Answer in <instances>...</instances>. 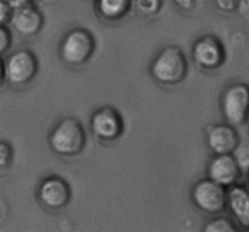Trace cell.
I'll list each match as a JSON object with an SVG mask.
<instances>
[{
	"label": "cell",
	"instance_id": "cell-1",
	"mask_svg": "<svg viewBox=\"0 0 249 232\" xmlns=\"http://www.w3.org/2000/svg\"><path fill=\"white\" fill-rule=\"evenodd\" d=\"M150 73L162 85H177L184 82L189 73V62L184 51L175 45L163 48L152 60Z\"/></svg>",
	"mask_w": 249,
	"mask_h": 232
},
{
	"label": "cell",
	"instance_id": "cell-2",
	"mask_svg": "<svg viewBox=\"0 0 249 232\" xmlns=\"http://www.w3.org/2000/svg\"><path fill=\"white\" fill-rule=\"evenodd\" d=\"M48 141L56 155L73 157L84 150L87 134L79 119L75 117H66L51 130Z\"/></svg>",
	"mask_w": 249,
	"mask_h": 232
},
{
	"label": "cell",
	"instance_id": "cell-3",
	"mask_svg": "<svg viewBox=\"0 0 249 232\" xmlns=\"http://www.w3.org/2000/svg\"><path fill=\"white\" fill-rule=\"evenodd\" d=\"M96 41L91 32L77 27L63 36L60 45L61 60L68 66H82L94 55Z\"/></svg>",
	"mask_w": 249,
	"mask_h": 232
},
{
	"label": "cell",
	"instance_id": "cell-4",
	"mask_svg": "<svg viewBox=\"0 0 249 232\" xmlns=\"http://www.w3.org/2000/svg\"><path fill=\"white\" fill-rule=\"evenodd\" d=\"M38 70V58L33 51L28 49H19L2 61V78L15 87H22L31 83Z\"/></svg>",
	"mask_w": 249,
	"mask_h": 232
},
{
	"label": "cell",
	"instance_id": "cell-5",
	"mask_svg": "<svg viewBox=\"0 0 249 232\" xmlns=\"http://www.w3.org/2000/svg\"><path fill=\"white\" fill-rule=\"evenodd\" d=\"M191 199L201 212L211 215H218L228 207L229 191H226L225 186L218 184L211 178H206L194 185Z\"/></svg>",
	"mask_w": 249,
	"mask_h": 232
},
{
	"label": "cell",
	"instance_id": "cell-6",
	"mask_svg": "<svg viewBox=\"0 0 249 232\" xmlns=\"http://www.w3.org/2000/svg\"><path fill=\"white\" fill-rule=\"evenodd\" d=\"M220 107L229 124L243 125L249 118V85L242 82L229 85L221 94Z\"/></svg>",
	"mask_w": 249,
	"mask_h": 232
},
{
	"label": "cell",
	"instance_id": "cell-7",
	"mask_svg": "<svg viewBox=\"0 0 249 232\" xmlns=\"http://www.w3.org/2000/svg\"><path fill=\"white\" fill-rule=\"evenodd\" d=\"M90 130L97 140L111 143L121 138L123 134V117L114 107H100L90 118Z\"/></svg>",
	"mask_w": 249,
	"mask_h": 232
},
{
	"label": "cell",
	"instance_id": "cell-8",
	"mask_svg": "<svg viewBox=\"0 0 249 232\" xmlns=\"http://www.w3.org/2000/svg\"><path fill=\"white\" fill-rule=\"evenodd\" d=\"M192 58L204 71H215L225 63L226 50L223 41L215 36L207 34L192 45Z\"/></svg>",
	"mask_w": 249,
	"mask_h": 232
},
{
	"label": "cell",
	"instance_id": "cell-9",
	"mask_svg": "<svg viewBox=\"0 0 249 232\" xmlns=\"http://www.w3.org/2000/svg\"><path fill=\"white\" fill-rule=\"evenodd\" d=\"M72 198L70 184L63 178L50 175L39 184L38 199L45 208L60 211L68 206Z\"/></svg>",
	"mask_w": 249,
	"mask_h": 232
},
{
	"label": "cell",
	"instance_id": "cell-10",
	"mask_svg": "<svg viewBox=\"0 0 249 232\" xmlns=\"http://www.w3.org/2000/svg\"><path fill=\"white\" fill-rule=\"evenodd\" d=\"M242 174V170H241L233 153L214 155L207 168L208 178L223 186L229 187V189L237 184L238 179Z\"/></svg>",
	"mask_w": 249,
	"mask_h": 232
},
{
	"label": "cell",
	"instance_id": "cell-11",
	"mask_svg": "<svg viewBox=\"0 0 249 232\" xmlns=\"http://www.w3.org/2000/svg\"><path fill=\"white\" fill-rule=\"evenodd\" d=\"M10 24L21 36H33L43 28L44 16L33 2L28 1L15 7Z\"/></svg>",
	"mask_w": 249,
	"mask_h": 232
},
{
	"label": "cell",
	"instance_id": "cell-12",
	"mask_svg": "<svg viewBox=\"0 0 249 232\" xmlns=\"http://www.w3.org/2000/svg\"><path fill=\"white\" fill-rule=\"evenodd\" d=\"M240 135L236 126L226 123L214 124L207 133V145L213 155L233 153L240 145Z\"/></svg>",
	"mask_w": 249,
	"mask_h": 232
},
{
	"label": "cell",
	"instance_id": "cell-13",
	"mask_svg": "<svg viewBox=\"0 0 249 232\" xmlns=\"http://www.w3.org/2000/svg\"><path fill=\"white\" fill-rule=\"evenodd\" d=\"M228 206L238 223L249 229V191L247 187L233 185L229 190Z\"/></svg>",
	"mask_w": 249,
	"mask_h": 232
},
{
	"label": "cell",
	"instance_id": "cell-14",
	"mask_svg": "<svg viewBox=\"0 0 249 232\" xmlns=\"http://www.w3.org/2000/svg\"><path fill=\"white\" fill-rule=\"evenodd\" d=\"M134 0H95V10L106 21H119L129 14Z\"/></svg>",
	"mask_w": 249,
	"mask_h": 232
},
{
	"label": "cell",
	"instance_id": "cell-15",
	"mask_svg": "<svg viewBox=\"0 0 249 232\" xmlns=\"http://www.w3.org/2000/svg\"><path fill=\"white\" fill-rule=\"evenodd\" d=\"M237 230L238 228L236 224L226 216H218V218L212 219L203 228V231L206 232H235Z\"/></svg>",
	"mask_w": 249,
	"mask_h": 232
},
{
	"label": "cell",
	"instance_id": "cell-16",
	"mask_svg": "<svg viewBox=\"0 0 249 232\" xmlns=\"http://www.w3.org/2000/svg\"><path fill=\"white\" fill-rule=\"evenodd\" d=\"M163 6V0H134V7L143 16L158 14Z\"/></svg>",
	"mask_w": 249,
	"mask_h": 232
},
{
	"label": "cell",
	"instance_id": "cell-17",
	"mask_svg": "<svg viewBox=\"0 0 249 232\" xmlns=\"http://www.w3.org/2000/svg\"><path fill=\"white\" fill-rule=\"evenodd\" d=\"M236 161H237L238 165H240L242 173H248L249 172V146L248 145H240L237 146V148L233 152Z\"/></svg>",
	"mask_w": 249,
	"mask_h": 232
},
{
	"label": "cell",
	"instance_id": "cell-18",
	"mask_svg": "<svg viewBox=\"0 0 249 232\" xmlns=\"http://www.w3.org/2000/svg\"><path fill=\"white\" fill-rule=\"evenodd\" d=\"M12 148L6 141H1L0 143V165H1L2 169L9 167L11 164V161H12Z\"/></svg>",
	"mask_w": 249,
	"mask_h": 232
},
{
	"label": "cell",
	"instance_id": "cell-19",
	"mask_svg": "<svg viewBox=\"0 0 249 232\" xmlns=\"http://www.w3.org/2000/svg\"><path fill=\"white\" fill-rule=\"evenodd\" d=\"M11 32L7 28L6 24H1L0 26V51L1 55H5L9 48L11 46Z\"/></svg>",
	"mask_w": 249,
	"mask_h": 232
},
{
	"label": "cell",
	"instance_id": "cell-20",
	"mask_svg": "<svg viewBox=\"0 0 249 232\" xmlns=\"http://www.w3.org/2000/svg\"><path fill=\"white\" fill-rule=\"evenodd\" d=\"M15 7L7 0H0V21L1 24L10 23Z\"/></svg>",
	"mask_w": 249,
	"mask_h": 232
},
{
	"label": "cell",
	"instance_id": "cell-21",
	"mask_svg": "<svg viewBox=\"0 0 249 232\" xmlns=\"http://www.w3.org/2000/svg\"><path fill=\"white\" fill-rule=\"evenodd\" d=\"M216 6L225 12H231L237 9L238 0H214Z\"/></svg>",
	"mask_w": 249,
	"mask_h": 232
},
{
	"label": "cell",
	"instance_id": "cell-22",
	"mask_svg": "<svg viewBox=\"0 0 249 232\" xmlns=\"http://www.w3.org/2000/svg\"><path fill=\"white\" fill-rule=\"evenodd\" d=\"M242 18L249 21V0H238L237 9H236Z\"/></svg>",
	"mask_w": 249,
	"mask_h": 232
},
{
	"label": "cell",
	"instance_id": "cell-23",
	"mask_svg": "<svg viewBox=\"0 0 249 232\" xmlns=\"http://www.w3.org/2000/svg\"><path fill=\"white\" fill-rule=\"evenodd\" d=\"M198 1L199 0H174L175 4H177L180 9L184 10V11H191V10H194Z\"/></svg>",
	"mask_w": 249,
	"mask_h": 232
},
{
	"label": "cell",
	"instance_id": "cell-24",
	"mask_svg": "<svg viewBox=\"0 0 249 232\" xmlns=\"http://www.w3.org/2000/svg\"><path fill=\"white\" fill-rule=\"evenodd\" d=\"M248 189V191H249V178H248V182H247V186H246Z\"/></svg>",
	"mask_w": 249,
	"mask_h": 232
}]
</instances>
